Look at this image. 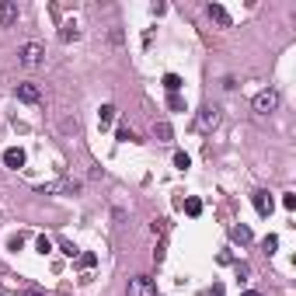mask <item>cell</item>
<instances>
[{
  "mask_svg": "<svg viewBox=\"0 0 296 296\" xmlns=\"http://www.w3.org/2000/svg\"><path fill=\"white\" fill-rule=\"evenodd\" d=\"M181 84H185V80H181L178 74H164V87H167L171 94H178V91H181Z\"/></svg>",
  "mask_w": 296,
  "mask_h": 296,
  "instance_id": "cell-12",
  "label": "cell"
},
{
  "mask_svg": "<svg viewBox=\"0 0 296 296\" xmlns=\"http://www.w3.org/2000/svg\"><path fill=\"white\" fill-rule=\"evenodd\" d=\"M206 14H209L220 28H230V25H233V18L226 14V7H223V4H209V7H206Z\"/></svg>",
  "mask_w": 296,
  "mask_h": 296,
  "instance_id": "cell-8",
  "label": "cell"
},
{
  "mask_svg": "<svg viewBox=\"0 0 296 296\" xmlns=\"http://www.w3.org/2000/svg\"><path fill=\"white\" fill-rule=\"evenodd\" d=\"M282 206H286V209H296V195H282Z\"/></svg>",
  "mask_w": 296,
  "mask_h": 296,
  "instance_id": "cell-25",
  "label": "cell"
},
{
  "mask_svg": "<svg viewBox=\"0 0 296 296\" xmlns=\"http://www.w3.org/2000/svg\"><path fill=\"white\" fill-rule=\"evenodd\" d=\"M25 296H42V293H35V289H28V293H25Z\"/></svg>",
  "mask_w": 296,
  "mask_h": 296,
  "instance_id": "cell-27",
  "label": "cell"
},
{
  "mask_svg": "<svg viewBox=\"0 0 296 296\" xmlns=\"http://www.w3.org/2000/svg\"><path fill=\"white\" fill-rule=\"evenodd\" d=\"M244 296H261V293H254V289H247V293H244Z\"/></svg>",
  "mask_w": 296,
  "mask_h": 296,
  "instance_id": "cell-26",
  "label": "cell"
},
{
  "mask_svg": "<svg viewBox=\"0 0 296 296\" xmlns=\"http://www.w3.org/2000/svg\"><path fill=\"white\" fill-rule=\"evenodd\" d=\"M7 247H11V251H21V247H25V237H21V233H18V237H11V240H7Z\"/></svg>",
  "mask_w": 296,
  "mask_h": 296,
  "instance_id": "cell-22",
  "label": "cell"
},
{
  "mask_svg": "<svg viewBox=\"0 0 296 296\" xmlns=\"http://www.w3.org/2000/svg\"><path fill=\"white\" fill-rule=\"evenodd\" d=\"M251 206H254L258 216H272V209H275V202H272L268 192H251Z\"/></svg>",
  "mask_w": 296,
  "mask_h": 296,
  "instance_id": "cell-6",
  "label": "cell"
},
{
  "mask_svg": "<svg viewBox=\"0 0 296 296\" xmlns=\"http://www.w3.org/2000/svg\"><path fill=\"white\" fill-rule=\"evenodd\" d=\"M129 296H157L153 279H147V275H136V279H129Z\"/></svg>",
  "mask_w": 296,
  "mask_h": 296,
  "instance_id": "cell-5",
  "label": "cell"
},
{
  "mask_svg": "<svg viewBox=\"0 0 296 296\" xmlns=\"http://www.w3.org/2000/svg\"><path fill=\"white\" fill-rule=\"evenodd\" d=\"M98 122H101V129H108V126L115 122V105H101V112H98Z\"/></svg>",
  "mask_w": 296,
  "mask_h": 296,
  "instance_id": "cell-11",
  "label": "cell"
},
{
  "mask_svg": "<svg viewBox=\"0 0 296 296\" xmlns=\"http://www.w3.org/2000/svg\"><path fill=\"white\" fill-rule=\"evenodd\" d=\"M153 136H157L160 143H167V140H171L174 133H171V126H167V122H157V126H153Z\"/></svg>",
  "mask_w": 296,
  "mask_h": 296,
  "instance_id": "cell-13",
  "label": "cell"
},
{
  "mask_svg": "<svg viewBox=\"0 0 296 296\" xmlns=\"http://www.w3.org/2000/svg\"><path fill=\"white\" fill-rule=\"evenodd\" d=\"M18 14H21L18 0H0V25H4V28H7V25H14V21H18Z\"/></svg>",
  "mask_w": 296,
  "mask_h": 296,
  "instance_id": "cell-7",
  "label": "cell"
},
{
  "mask_svg": "<svg viewBox=\"0 0 296 296\" xmlns=\"http://www.w3.org/2000/svg\"><path fill=\"white\" fill-rule=\"evenodd\" d=\"M247 275H251V268H247L244 261H237V279H247Z\"/></svg>",
  "mask_w": 296,
  "mask_h": 296,
  "instance_id": "cell-24",
  "label": "cell"
},
{
  "mask_svg": "<svg viewBox=\"0 0 296 296\" xmlns=\"http://www.w3.org/2000/svg\"><path fill=\"white\" fill-rule=\"evenodd\" d=\"M185 213L188 216H199L202 213V199H185Z\"/></svg>",
  "mask_w": 296,
  "mask_h": 296,
  "instance_id": "cell-15",
  "label": "cell"
},
{
  "mask_svg": "<svg viewBox=\"0 0 296 296\" xmlns=\"http://www.w3.org/2000/svg\"><path fill=\"white\" fill-rule=\"evenodd\" d=\"M77 258H80V268H94V265H98V254H94V251H84V254H77Z\"/></svg>",
  "mask_w": 296,
  "mask_h": 296,
  "instance_id": "cell-16",
  "label": "cell"
},
{
  "mask_svg": "<svg viewBox=\"0 0 296 296\" xmlns=\"http://www.w3.org/2000/svg\"><path fill=\"white\" fill-rule=\"evenodd\" d=\"M195 126H199V133H213V129L220 126V108H216V105H206V108L195 115Z\"/></svg>",
  "mask_w": 296,
  "mask_h": 296,
  "instance_id": "cell-3",
  "label": "cell"
},
{
  "mask_svg": "<svg viewBox=\"0 0 296 296\" xmlns=\"http://www.w3.org/2000/svg\"><path fill=\"white\" fill-rule=\"evenodd\" d=\"M14 94H18V101H25V105H35V101H42V87L39 84H18L14 87Z\"/></svg>",
  "mask_w": 296,
  "mask_h": 296,
  "instance_id": "cell-4",
  "label": "cell"
},
{
  "mask_svg": "<svg viewBox=\"0 0 296 296\" xmlns=\"http://www.w3.org/2000/svg\"><path fill=\"white\" fill-rule=\"evenodd\" d=\"M77 39H80V28H77V21H67V25L60 28V42H67V46H70V42H77Z\"/></svg>",
  "mask_w": 296,
  "mask_h": 296,
  "instance_id": "cell-10",
  "label": "cell"
},
{
  "mask_svg": "<svg viewBox=\"0 0 296 296\" xmlns=\"http://www.w3.org/2000/svg\"><path fill=\"white\" fill-rule=\"evenodd\" d=\"M230 237H233L237 244H251V230H247V226H233V230H230Z\"/></svg>",
  "mask_w": 296,
  "mask_h": 296,
  "instance_id": "cell-14",
  "label": "cell"
},
{
  "mask_svg": "<svg viewBox=\"0 0 296 296\" xmlns=\"http://www.w3.org/2000/svg\"><path fill=\"white\" fill-rule=\"evenodd\" d=\"M261 247H265V254H275V247H279V237H275V233H268V237L261 240Z\"/></svg>",
  "mask_w": 296,
  "mask_h": 296,
  "instance_id": "cell-17",
  "label": "cell"
},
{
  "mask_svg": "<svg viewBox=\"0 0 296 296\" xmlns=\"http://www.w3.org/2000/svg\"><path fill=\"white\" fill-rule=\"evenodd\" d=\"M167 108H171V112H185V101H181L178 94H171V98H167Z\"/></svg>",
  "mask_w": 296,
  "mask_h": 296,
  "instance_id": "cell-19",
  "label": "cell"
},
{
  "mask_svg": "<svg viewBox=\"0 0 296 296\" xmlns=\"http://www.w3.org/2000/svg\"><path fill=\"white\" fill-rule=\"evenodd\" d=\"M46 60V46L42 42H25L21 49H18V63L21 67H39Z\"/></svg>",
  "mask_w": 296,
  "mask_h": 296,
  "instance_id": "cell-2",
  "label": "cell"
},
{
  "mask_svg": "<svg viewBox=\"0 0 296 296\" xmlns=\"http://www.w3.org/2000/svg\"><path fill=\"white\" fill-rule=\"evenodd\" d=\"M115 136H119L122 143H136V133H133V129H126V126H122V129H119Z\"/></svg>",
  "mask_w": 296,
  "mask_h": 296,
  "instance_id": "cell-20",
  "label": "cell"
},
{
  "mask_svg": "<svg viewBox=\"0 0 296 296\" xmlns=\"http://www.w3.org/2000/svg\"><path fill=\"white\" fill-rule=\"evenodd\" d=\"M4 164L14 167V171L25 167V150H21V147H7V150H4Z\"/></svg>",
  "mask_w": 296,
  "mask_h": 296,
  "instance_id": "cell-9",
  "label": "cell"
},
{
  "mask_svg": "<svg viewBox=\"0 0 296 296\" xmlns=\"http://www.w3.org/2000/svg\"><path fill=\"white\" fill-rule=\"evenodd\" d=\"M251 108H254L258 115H272V112L279 108V91H275V87L258 91V94H254V101H251Z\"/></svg>",
  "mask_w": 296,
  "mask_h": 296,
  "instance_id": "cell-1",
  "label": "cell"
},
{
  "mask_svg": "<svg viewBox=\"0 0 296 296\" xmlns=\"http://www.w3.org/2000/svg\"><path fill=\"white\" fill-rule=\"evenodd\" d=\"M35 251H39V254H53V240H49V237H39V240H35Z\"/></svg>",
  "mask_w": 296,
  "mask_h": 296,
  "instance_id": "cell-18",
  "label": "cell"
},
{
  "mask_svg": "<svg viewBox=\"0 0 296 296\" xmlns=\"http://www.w3.org/2000/svg\"><path fill=\"white\" fill-rule=\"evenodd\" d=\"M60 247H63V254H67V258H77V254H80V251H77V247H74V244H70V240H63Z\"/></svg>",
  "mask_w": 296,
  "mask_h": 296,
  "instance_id": "cell-23",
  "label": "cell"
},
{
  "mask_svg": "<svg viewBox=\"0 0 296 296\" xmlns=\"http://www.w3.org/2000/svg\"><path fill=\"white\" fill-rule=\"evenodd\" d=\"M188 164H192V160H188V153H174V167H178V171H185Z\"/></svg>",
  "mask_w": 296,
  "mask_h": 296,
  "instance_id": "cell-21",
  "label": "cell"
}]
</instances>
